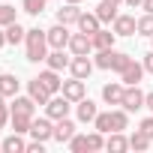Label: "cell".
Returning <instances> with one entry per match:
<instances>
[{"label": "cell", "instance_id": "cell-36", "mask_svg": "<svg viewBox=\"0 0 153 153\" xmlns=\"http://www.w3.org/2000/svg\"><path fill=\"white\" fill-rule=\"evenodd\" d=\"M138 33H144V36H153V15L147 12L144 18H138Z\"/></svg>", "mask_w": 153, "mask_h": 153}, {"label": "cell", "instance_id": "cell-20", "mask_svg": "<svg viewBox=\"0 0 153 153\" xmlns=\"http://www.w3.org/2000/svg\"><path fill=\"white\" fill-rule=\"evenodd\" d=\"M45 63H48L51 69H57V72H60V69H69L72 57H66V54H63V48H54V51H51V54L45 57Z\"/></svg>", "mask_w": 153, "mask_h": 153}, {"label": "cell", "instance_id": "cell-28", "mask_svg": "<svg viewBox=\"0 0 153 153\" xmlns=\"http://www.w3.org/2000/svg\"><path fill=\"white\" fill-rule=\"evenodd\" d=\"M150 141H153V138H150V135H144L141 129H135V132L129 135V147H132V150H138V153H141V150H147V147H150Z\"/></svg>", "mask_w": 153, "mask_h": 153}, {"label": "cell", "instance_id": "cell-38", "mask_svg": "<svg viewBox=\"0 0 153 153\" xmlns=\"http://www.w3.org/2000/svg\"><path fill=\"white\" fill-rule=\"evenodd\" d=\"M42 147H45V141H36V138H33V141L27 144V153H42Z\"/></svg>", "mask_w": 153, "mask_h": 153}, {"label": "cell", "instance_id": "cell-9", "mask_svg": "<svg viewBox=\"0 0 153 153\" xmlns=\"http://www.w3.org/2000/svg\"><path fill=\"white\" fill-rule=\"evenodd\" d=\"M75 135V123L69 120V117H60V120H54V141H60V144H69V138Z\"/></svg>", "mask_w": 153, "mask_h": 153}, {"label": "cell", "instance_id": "cell-33", "mask_svg": "<svg viewBox=\"0 0 153 153\" xmlns=\"http://www.w3.org/2000/svg\"><path fill=\"white\" fill-rule=\"evenodd\" d=\"M93 126L105 135V132H114V126H111V111L108 114H96V120H93Z\"/></svg>", "mask_w": 153, "mask_h": 153}, {"label": "cell", "instance_id": "cell-12", "mask_svg": "<svg viewBox=\"0 0 153 153\" xmlns=\"http://www.w3.org/2000/svg\"><path fill=\"white\" fill-rule=\"evenodd\" d=\"M141 78H144V63H135V60H132V63L120 72V81H123L126 87H129V84H138Z\"/></svg>", "mask_w": 153, "mask_h": 153}, {"label": "cell", "instance_id": "cell-22", "mask_svg": "<svg viewBox=\"0 0 153 153\" xmlns=\"http://www.w3.org/2000/svg\"><path fill=\"white\" fill-rule=\"evenodd\" d=\"M0 93L3 96H18V78L15 75H9V72L0 75Z\"/></svg>", "mask_w": 153, "mask_h": 153}, {"label": "cell", "instance_id": "cell-11", "mask_svg": "<svg viewBox=\"0 0 153 153\" xmlns=\"http://www.w3.org/2000/svg\"><path fill=\"white\" fill-rule=\"evenodd\" d=\"M135 30H138V21L132 15H117L114 18V33L117 36H135Z\"/></svg>", "mask_w": 153, "mask_h": 153}, {"label": "cell", "instance_id": "cell-44", "mask_svg": "<svg viewBox=\"0 0 153 153\" xmlns=\"http://www.w3.org/2000/svg\"><path fill=\"white\" fill-rule=\"evenodd\" d=\"M3 45H6V30L0 27V48H3Z\"/></svg>", "mask_w": 153, "mask_h": 153}, {"label": "cell", "instance_id": "cell-27", "mask_svg": "<svg viewBox=\"0 0 153 153\" xmlns=\"http://www.w3.org/2000/svg\"><path fill=\"white\" fill-rule=\"evenodd\" d=\"M111 126H114V132H123L126 126H129V111L120 105L117 111H111Z\"/></svg>", "mask_w": 153, "mask_h": 153}, {"label": "cell", "instance_id": "cell-19", "mask_svg": "<svg viewBox=\"0 0 153 153\" xmlns=\"http://www.w3.org/2000/svg\"><path fill=\"white\" fill-rule=\"evenodd\" d=\"M99 24H102V21H99L96 12H81V18H78V30H84V33H90V36L99 30Z\"/></svg>", "mask_w": 153, "mask_h": 153}, {"label": "cell", "instance_id": "cell-40", "mask_svg": "<svg viewBox=\"0 0 153 153\" xmlns=\"http://www.w3.org/2000/svg\"><path fill=\"white\" fill-rule=\"evenodd\" d=\"M144 72H153V51L144 57Z\"/></svg>", "mask_w": 153, "mask_h": 153}, {"label": "cell", "instance_id": "cell-17", "mask_svg": "<svg viewBox=\"0 0 153 153\" xmlns=\"http://www.w3.org/2000/svg\"><path fill=\"white\" fill-rule=\"evenodd\" d=\"M27 93L33 96V102H39V105H45L48 99H51V93H48V87L39 81V78H33L30 84H27Z\"/></svg>", "mask_w": 153, "mask_h": 153}, {"label": "cell", "instance_id": "cell-29", "mask_svg": "<svg viewBox=\"0 0 153 153\" xmlns=\"http://www.w3.org/2000/svg\"><path fill=\"white\" fill-rule=\"evenodd\" d=\"M45 3H48V0H21V9H24L27 15H42Z\"/></svg>", "mask_w": 153, "mask_h": 153}, {"label": "cell", "instance_id": "cell-13", "mask_svg": "<svg viewBox=\"0 0 153 153\" xmlns=\"http://www.w3.org/2000/svg\"><path fill=\"white\" fill-rule=\"evenodd\" d=\"M123 90H126V84L111 81V84H105V87H102V99H105L108 105H120V102H123Z\"/></svg>", "mask_w": 153, "mask_h": 153}, {"label": "cell", "instance_id": "cell-7", "mask_svg": "<svg viewBox=\"0 0 153 153\" xmlns=\"http://www.w3.org/2000/svg\"><path fill=\"white\" fill-rule=\"evenodd\" d=\"M69 51H72V54H90V51H93V36L84 33V30L72 33V39H69Z\"/></svg>", "mask_w": 153, "mask_h": 153}, {"label": "cell", "instance_id": "cell-24", "mask_svg": "<svg viewBox=\"0 0 153 153\" xmlns=\"http://www.w3.org/2000/svg\"><path fill=\"white\" fill-rule=\"evenodd\" d=\"M9 123H12V129L15 132H30V126H33V114H12L9 117Z\"/></svg>", "mask_w": 153, "mask_h": 153}, {"label": "cell", "instance_id": "cell-46", "mask_svg": "<svg viewBox=\"0 0 153 153\" xmlns=\"http://www.w3.org/2000/svg\"><path fill=\"white\" fill-rule=\"evenodd\" d=\"M66 3H81V0H66Z\"/></svg>", "mask_w": 153, "mask_h": 153}, {"label": "cell", "instance_id": "cell-34", "mask_svg": "<svg viewBox=\"0 0 153 153\" xmlns=\"http://www.w3.org/2000/svg\"><path fill=\"white\" fill-rule=\"evenodd\" d=\"M69 150H72V153H81V150H87V135H78V132H75V135L69 138Z\"/></svg>", "mask_w": 153, "mask_h": 153}, {"label": "cell", "instance_id": "cell-5", "mask_svg": "<svg viewBox=\"0 0 153 153\" xmlns=\"http://www.w3.org/2000/svg\"><path fill=\"white\" fill-rule=\"evenodd\" d=\"M93 66H96V63H93L87 54H75L72 63H69V72L75 75V78H84V81H87V78H90V72H93Z\"/></svg>", "mask_w": 153, "mask_h": 153}, {"label": "cell", "instance_id": "cell-6", "mask_svg": "<svg viewBox=\"0 0 153 153\" xmlns=\"http://www.w3.org/2000/svg\"><path fill=\"white\" fill-rule=\"evenodd\" d=\"M30 135H33L36 141H51V138H54V123H51V117H33Z\"/></svg>", "mask_w": 153, "mask_h": 153}, {"label": "cell", "instance_id": "cell-26", "mask_svg": "<svg viewBox=\"0 0 153 153\" xmlns=\"http://www.w3.org/2000/svg\"><path fill=\"white\" fill-rule=\"evenodd\" d=\"M3 30H6V42H9V45H18V42L27 36V30H24L18 21H12V24H9V27H3Z\"/></svg>", "mask_w": 153, "mask_h": 153}, {"label": "cell", "instance_id": "cell-4", "mask_svg": "<svg viewBox=\"0 0 153 153\" xmlns=\"http://www.w3.org/2000/svg\"><path fill=\"white\" fill-rule=\"evenodd\" d=\"M45 36H48V45H51V48H69V39H72L69 27L60 24V21H57L51 30H45Z\"/></svg>", "mask_w": 153, "mask_h": 153}, {"label": "cell", "instance_id": "cell-10", "mask_svg": "<svg viewBox=\"0 0 153 153\" xmlns=\"http://www.w3.org/2000/svg\"><path fill=\"white\" fill-rule=\"evenodd\" d=\"M36 78H39V81L48 87V93H51V96H54V93H60V87H63V78L57 75V69H51V66H48L45 72H39Z\"/></svg>", "mask_w": 153, "mask_h": 153}, {"label": "cell", "instance_id": "cell-25", "mask_svg": "<svg viewBox=\"0 0 153 153\" xmlns=\"http://www.w3.org/2000/svg\"><path fill=\"white\" fill-rule=\"evenodd\" d=\"M96 15H99L102 24H114V18H117V6H111V3H105V0H102V3L96 6Z\"/></svg>", "mask_w": 153, "mask_h": 153}, {"label": "cell", "instance_id": "cell-16", "mask_svg": "<svg viewBox=\"0 0 153 153\" xmlns=\"http://www.w3.org/2000/svg\"><path fill=\"white\" fill-rule=\"evenodd\" d=\"M114 39H117V33H114V30H102V27H99V30L93 33V48H96V51L114 48Z\"/></svg>", "mask_w": 153, "mask_h": 153}, {"label": "cell", "instance_id": "cell-47", "mask_svg": "<svg viewBox=\"0 0 153 153\" xmlns=\"http://www.w3.org/2000/svg\"><path fill=\"white\" fill-rule=\"evenodd\" d=\"M3 99H6V96H3V93H0V105H3Z\"/></svg>", "mask_w": 153, "mask_h": 153}, {"label": "cell", "instance_id": "cell-15", "mask_svg": "<svg viewBox=\"0 0 153 153\" xmlns=\"http://www.w3.org/2000/svg\"><path fill=\"white\" fill-rule=\"evenodd\" d=\"M0 150H3V153H24L27 150V141L21 138V132H15V135H9V138L0 141Z\"/></svg>", "mask_w": 153, "mask_h": 153}, {"label": "cell", "instance_id": "cell-23", "mask_svg": "<svg viewBox=\"0 0 153 153\" xmlns=\"http://www.w3.org/2000/svg\"><path fill=\"white\" fill-rule=\"evenodd\" d=\"M33 108H36L33 96H15L12 102V114H33Z\"/></svg>", "mask_w": 153, "mask_h": 153}, {"label": "cell", "instance_id": "cell-21", "mask_svg": "<svg viewBox=\"0 0 153 153\" xmlns=\"http://www.w3.org/2000/svg\"><path fill=\"white\" fill-rule=\"evenodd\" d=\"M105 150L123 153V150H129V138H123V132H111V135L105 138Z\"/></svg>", "mask_w": 153, "mask_h": 153}, {"label": "cell", "instance_id": "cell-2", "mask_svg": "<svg viewBox=\"0 0 153 153\" xmlns=\"http://www.w3.org/2000/svg\"><path fill=\"white\" fill-rule=\"evenodd\" d=\"M69 108H72V102L63 96V93H54L48 102H45V114L51 117V120H60V117H69Z\"/></svg>", "mask_w": 153, "mask_h": 153}, {"label": "cell", "instance_id": "cell-8", "mask_svg": "<svg viewBox=\"0 0 153 153\" xmlns=\"http://www.w3.org/2000/svg\"><path fill=\"white\" fill-rule=\"evenodd\" d=\"M60 93H63L69 102H81V99H84V78H75V75H72V81H63Z\"/></svg>", "mask_w": 153, "mask_h": 153}, {"label": "cell", "instance_id": "cell-42", "mask_svg": "<svg viewBox=\"0 0 153 153\" xmlns=\"http://www.w3.org/2000/svg\"><path fill=\"white\" fill-rule=\"evenodd\" d=\"M144 108H150V111H153V93H147V99H144Z\"/></svg>", "mask_w": 153, "mask_h": 153}, {"label": "cell", "instance_id": "cell-35", "mask_svg": "<svg viewBox=\"0 0 153 153\" xmlns=\"http://www.w3.org/2000/svg\"><path fill=\"white\" fill-rule=\"evenodd\" d=\"M105 147V138H102V132L96 129V132H90L87 135V150H102Z\"/></svg>", "mask_w": 153, "mask_h": 153}, {"label": "cell", "instance_id": "cell-45", "mask_svg": "<svg viewBox=\"0 0 153 153\" xmlns=\"http://www.w3.org/2000/svg\"><path fill=\"white\" fill-rule=\"evenodd\" d=\"M105 3H111V6H120V3H123V0H105Z\"/></svg>", "mask_w": 153, "mask_h": 153}, {"label": "cell", "instance_id": "cell-32", "mask_svg": "<svg viewBox=\"0 0 153 153\" xmlns=\"http://www.w3.org/2000/svg\"><path fill=\"white\" fill-rule=\"evenodd\" d=\"M129 63H132V57H129V54H123V51H114V60H111V69H114V72H123Z\"/></svg>", "mask_w": 153, "mask_h": 153}, {"label": "cell", "instance_id": "cell-1", "mask_svg": "<svg viewBox=\"0 0 153 153\" xmlns=\"http://www.w3.org/2000/svg\"><path fill=\"white\" fill-rule=\"evenodd\" d=\"M24 42H27V60H30V63H39V60H45V57H48V48H51V45H48L45 30H39V27L27 30Z\"/></svg>", "mask_w": 153, "mask_h": 153}, {"label": "cell", "instance_id": "cell-31", "mask_svg": "<svg viewBox=\"0 0 153 153\" xmlns=\"http://www.w3.org/2000/svg\"><path fill=\"white\" fill-rule=\"evenodd\" d=\"M111 60H114V48H105V51H99V54H96V60H93V63H96L99 69H111Z\"/></svg>", "mask_w": 153, "mask_h": 153}, {"label": "cell", "instance_id": "cell-39", "mask_svg": "<svg viewBox=\"0 0 153 153\" xmlns=\"http://www.w3.org/2000/svg\"><path fill=\"white\" fill-rule=\"evenodd\" d=\"M9 117H12V111H6V105H0V129L9 123Z\"/></svg>", "mask_w": 153, "mask_h": 153}, {"label": "cell", "instance_id": "cell-3", "mask_svg": "<svg viewBox=\"0 0 153 153\" xmlns=\"http://www.w3.org/2000/svg\"><path fill=\"white\" fill-rule=\"evenodd\" d=\"M144 99H147V93L138 87V84H129L126 90H123V108L126 111H138V108H144Z\"/></svg>", "mask_w": 153, "mask_h": 153}, {"label": "cell", "instance_id": "cell-18", "mask_svg": "<svg viewBox=\"0 0 153 153\" xmlns=\"http://www.w3.org/2000/svg\"><path fill=\"white\" fill-rule=\"evenodd\" d=\"M75 111H78V120H81V123H93L96 114H99V111H96V102H90V99H81Z\"/></svg>", "mask_w": 153, "mask_h": 153}, {"label": "cell", "instance_id": "cell-43", "mask_svg": "<svg viewBox=\"0 0 153 153\" xmlns=\"http://www.w3.org/2000/svg\"><path fill=\"white\" fill-rule=\"evenodd\" d=\"M123 3H126V6H132V9H135V6H141V3H144V0H123Z\"/></svg>", "mask_w": 153, "mask_h": 153}, {"label": "cell", "instance_id": "cell-41", "mask_svg": "<svg viewBox=\"0 0 153 153\" xmlns=\"http://www.w3.org/2000/svg\"><path fill=\"white\" fill-rule=\"evenodd\" d=\"M141 9H147V12L153 15V0H144V3H141Z\"/></svg>", "mask_w": 153, "mask_h": 153}, {"label": "cell", "instance_id": "cell-30", "mask_svg": "<svg viewBox=\"0 0 153 153\" xmlns=\"http://www.w3.org/2000/svg\"><path fill=\"white\" fill-rule=\"evenodd\" d=\"M12 21H18V18H15V6L0 3V27H9Z\"/></svg>", "mask_w": 153, "mask_h": 153}, {"label": "cell", "instance_id": "cell-14", "mask_svg": "<svg viewBox=\"0 0 153 153\" xmlns=\"http://www.w3.org/2000/svg\"><path fill=\"white\" fill-rule=\"evenodd\" d=\"M78 18H81V9H78V3H66L63 9H57V21L60 24H78Z\"/></svg>", "mask_w": 153, "mask_h": 153}, {"label": "cell", "instance_id": "cell-37", "mask_svg": "<svg viewBox=\"0 0 153 153\" xmlns=\"http://www.w3.org/2000/svg\"><path fill=\"white\" fill-rule=\"evenodd\" d=\"M138 129H141L144 135H150V138H153V117H147V120H141V126H138Z\"/></svg>", "mask_w": 153, "mask_h": 153}, {"label": "cell", "instance_id": "cell-48", "mask_svg": "<svg viewBox=\"0 0 153 153\" xmlns=\"http://www.w3.org/2000/svg\"><path fill=\"white\" fill-rule=\"evenodd\" d=\"M150 39H153V36H150Z\"/></svg>", "mask_w": 153, "mask_h": 153}]
</instances>
